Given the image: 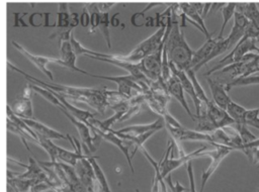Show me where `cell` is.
<instances>
[{
  "instance_id": "obj_8",
  "label": "cell",
  "mask_w": 259,
  "mask_h": 192,
  "mask_svg": "<svg viewBox=\"0 0 259 192\" xmlns=\"http://www.w3.org/2000/svg\"><path fill=\"white\" fill-rule=\"evenodd\" d=\"M59 109L65 114V116L70 120V122L76 127V129H77V131L80 135V138L82 140V145H83V148L85 150V154L89 155L88 152L89 153H94L97 150V148L94 143L93 132H91L92 129L86 123H84L83 121L79 120L74 115H72L67 109H65L63 107H61Z\"/></svg>"
},
{
  "instance_id": "obj_16",
  "label": "cell",
  "mask_w": 259,
  "mask_h": 192,
  "mask_svg": "<svg viewBox=\"0 0 259 192\" xmlns=\"http://www.w3.org/2000/svg\"><path fill=\"white\" fill-rule=\"evenodd\" d=\"M145 95V103L157 114L164 116L168 111V103L170 101V95L159 94L152 92L150 89L143 92Z\"/></svg>"
},
{
  "instance_id": "obj_20",
  "label": "cell",
  "mask_w": 259,
  "mask_h": 192,
  "mask_svg": "<svg viewBox=\"0 0 259 192\" xmlns=\"http://www.w3.org/2000/svg\"><path fill=\"white\" fill-rule=\"evenodd\" d=\"M206 81L209 86L213 102L221 108L227 110V107H228L229 103L232 101V99L228 95V91L226 89V84H223V83L212 80L210 78H207Z\"/></svg>"
},
{
  "instance_id": "obj_2",
  "label": "cell",
  "mask_w": 259,
  "mask_h": 192,
  "mask_svg": "<svg viewBox=\"0 0 259 192\" xmlns=\"http://www.w3.org/2000/svg\"><path fill=\"white\" fill-rule=\"evenodd\" d=\"M165 50L169 62L177 69L187 71L190 68L193 51L188 45L181 25L176 19V15L172 14L167 19V37L165 41Z\"/></svg>"
},
{
  "instance_id": "obj_6",
  "label": "cell",
  "mask_w": 259,
  "mask_h": 192,
  "mask_svg": "<svg viewBox=\"0 0 259 192\" xmlns=\"http://www.w3.org/2000/svg\"><path fill=\"white\" fill-rule=\"evenodd\" d=\"M165 41L155 53L139 62L143 74L150 82L158 81L162 77V58Z\"/></svg>"
},
{
  "instance_id": "obj_4",
  "label": "cell",
  "mask_w": 259,
  "mask_h": 192,
  "mask_svg": "<svg viewBox=\"0 0 259 192\" xmlns=\"http://www.w3.org/2000/svg\"><path fill=\"white\" fill-rule=\"evenodd\" d=\"M174 146H175V143L171 139V145L168 146L167 151H166L164 157L158 163L159 172H160V175H161L162 179H165L168 175H170L174 170H176L180 166H182V165H184V164L194 160L195 158L199 157V154L206 149L205 147H202V148H200V149H198V150H196L194 152L186 154L183 157H178L177 159H174V158H172V156H173L172 150H173Z\"/></svg>"
},
{
  "instance_id": "obj_22",
  "label": "cell",
  "mask_w": 259,
  "mask_h": 192,
  "mask_svg": "<svg viewBox=\"0 0 259 192\" xmlns=\"http://www.w3.org/2000/svg\"><path fill=\"white\" fill-rule=\"evenodd\" d=\"M217 38H207L206 41L196 51L193 52V56H192V60H191V64H190V68L196 73L199 70L200 65L205 61V59L209 56L210 52L212 51L213 46L217 43Z\"/></svg>"
},
{
  "instance_id": "obj_38",
  "label": "cell",
  "mask_w": 259,
  "mask_h": 192,
  "mask_svg": "<svg viewBox=\"0 0 259 192\" xmlns=\"http://www.w3.org/2000/svg\"><path fill=\"white\" fill-rule=\"evenodd\" d=\"M187 175L189 178V192H196L195 190V183H194V175H193V168H192V162H188L186 166Z\"/></svg>"
},
{
  "instance_id": "obj_13",
  "label": "cell",
  "mask_w": 259,
  "mask_h": 192,
  "mask_svg": "<svg viewBox=\"0 0 259 192\" xmlns=\"http://www.w3.org/2000/svg\"><path fill=\"white\" fill-rule=\"evenodd\" d=\"M12 45L21 54L23 55L30 63H32L38 70H40L48 78L49 80L53 81L54 80V76L52 74V72L47 68V65L50 63H57L58 58H52V57H44V56H37V55H33L31 53H29L27 50L24 49V46H22L21 44H19L18 42H16L15 40L11 41Z\"/></svg>"
},
{
  "instance_id": "obj_32",
  "label": "cell",
  "mask_w": 259,
  "mask_h": 192,
  "mask_svg": "<svg viewBox=\"0 0 259 192\" xmlns=\"http://www.w3.org/2000/svg\"><path fill=\"white\" fill-rule=\"evenodd\" d=\"M88 10L90 13V25H89V32H95V29L99 27L101 11L99 9L98 3H89Z\"/></svg>"
},
{
  "instance_id": "obj_11",
  "label": "cell",
  "mask_w": 259,
  "mask_h": 192,
  "mask_svg": "<svg viewBox=\"0 0 259 192\" xmlns=\"http://www.w3.org/2000/svg\"><path fill=\"white\" fill-rule=\"evenodd\" d=\"M33 90L27 86L24 88L22 94L18 96L14 101L11 107L12 111L15 115L20 118H28L31 119L33 117V110H32V103H31V95Z\"/></svg>"
},
{
  "instance_id": "obj_10",
  "label": "cell",
  "mask_w": 259,
  "mask_h": 192,
  "mask_svg": "<svg viewBox=\"0 0 259 192\" xmlns=\"http://www.w3.org/2000/svg\"><path fill=\"white\" fill-rule=\"evenodd\" d=\"M92 131L98 133L102 139H105L106 141L112 143L113 146H115L118 150H120L122 152V154L124 155L125 159H126V162L130 166V169L132 171V173H135V170H134V166H133V162H132V155H130V147L133 146V143L130 141V140H126V139H123L121 137H119L113 129L111 130H100L98 128H95V127H91Z\"/></svg>"
},
{
  "instance_id": "obj_33",
  "label": "cell",
  "mask_w": 259,
  "mask_h": 192,
  "mask_svg": "<svg viewBox=\"0 0 259 192\" xmlns=\"http://www.w3.org/2000/svg\"><path fill=\"white\" fill-rule=\"evenodd\" d=\"M217 39H218V38H217ZM228 50H229V41H228V39H227V38L218 39V40H217V43H215V45L213 46L212 51L210 52L209 56H208V57L205 59V61L200 65L199 69H200L203 65H205L206 63H208L209 61H211L212 59H214L215 57H218V56L224 54L225 52H227Z\"/></svg>"
},
{
  "instance_id": "obj_37",
  "label": "cell",
  "mask_w": 259,
  "mask_h": 192,
  "mask_svg": "<svg viewBox=\"0 0 259 192\" xmlns=\"http://www.w3.org/2000/svg\"><path fill=\"white\" fill-rule=\"evenodd\" d=\"M164 181L166 182L167 186L170 188L171 192H184V191L187 190V189H186L185 187H183L178 181H176L175 183H173V182H172V178H171V174L168 175V176L164 179Z\"/></svg>"
},
{
  "instance_id": "obj_46",
  "label": "cell",
  "mask_w": 259,
  "mask_h": 192,
  "mask_svg": "<svg viewBox=\"0 0 259 192\" xmlns=\"http://www.w3.org/2000/svg\"><path fill=\"white\" fill-rule=\"evenodd\" d=\"M258 192H259V190H258Z\"/></svg>"
},
{
  "instance_id": "obj_1",
  "label": "cell",
  "mask_w": 259,
  "mask_h": 192,
  "mask_svg": "<svg viewBox=\"0 0 259 192\" xmlns=\"http://www.w3.org/2000/svg\"><path fill=\"white\" fill-rule=\"evenodd\" d=\"M7 65L11 70L22 75L29 83H33L40 87L54 90V91L60 93L65 98H70L75 101L84 102V103L90 105L92 108H94L97 112H99L101 114H103L105 108L108 107V105H107V90L108 89L106 87L83 88V87L67 86V85L58 84V83H48L46 81L39 80V79L32 77L31 75L23 72L19 68L12 65L10 62H8Z\"/></svg>"
},
{
  "instance_id": "obj_15",
  "label": "cell",
  "mask_w": 259,
  "mask_h": 192,
  "mask_svg": "<svg viewBox=\"0 0 259 192\" xmlns=\"http://www.w3.org/2000/svg\"><path fill=\"white\" fill-rule=\"evenodd\" d=\"M59 49H60V58H58L57 60V63L58 65H61L71 71H74V72H79L81 74H84V75H87V71H84L80 68L77 67L76 65V60H77V56L72 47V44H71V41L68 40V41H63L60 45H59Z\"/></svg>"
},
{
  "instance_id": "obj_34",
  "label": "cell",
  "mask_w": 259,
  "mask_h": 192,
  "mask_svg": "<svg viewBox=\"0 0 259 192\" xmlns=\"http://www.w3.org/2000/svg\"><path fill=\"white\" fill-rule=\"evenodd\" d=\"M232 128H234L238 134L240 135L242 141L244 145L246 143H249V142H252L254 140H256L258 137H256L251 131L250 129L248 128V125L247 124H241V123H234L232 125Z\"/></svg>"
},
{
  "instance_id": "obj_28",
  "label": "cell",
  "mask_w": 259,
  "mask_h": 192,
  "mask_svg": "<svg viewBox=\"0 0 259 192\" xmlns=\"http://www.w3.org/2000/svg\"><path fill=\"white\" fill-rule=\"evenodd\" d=\"M236 7H237V2H228L225 4V6L222 7V15H223V24L221 26L219 35H218V39H222L223 38V33L224 30L229 22V20L234 17L235 12H236Z\"/></svg>"
},
{
  "instance_id": "obj_42",
  "label": "cell",
  "mask_w": 259,
  "mask_h": 192,
  "mask_svg": "<svg viewBox=\"0 0 259 192\" xmlns=\"http://www.w3.org/2000/svg\"><path fill=\"white\" fill-rule=\"evenodd\" d=\"M212 5V3L211 2H204V7H203V14H202V17L204 18L206 15H207V12H208V10L212 7L211 6Z\"/></svg>"
},
{
  "instance_id": "obj_41",
  "label": "cell",
  "mask_w": 259,
  "mask_h": 192,
  "mask_svg": "<svg viewBox=\"0 0 259 192\" xmlns=\"http://www.w3.org/2000/svg\"><path fill=\"white\" fill-rule=\"evenodd\" d=\"M114 3L112 2H103V3H98V6H99V9L101 12H107L108 9L113 5Z\"/></svg>"
},
{
  "instance_id": "obj_40",
  "label": "cell",
  "mask_w": 259,
  "mask_h": 192,
  "mask_svg": "<svg viewBox=\"0 0 259 192\" xmlns=\"http://www.w3.org/2000/svg\"><path fill=\"white\" fill-rule=\"evenodd\" d=\"M26 13H23L21 17H19V13H14V16H15V23H14V27H18V26H24V27H27L28 25L25 24L22 20V17L25 15Z\"/></svg>"
},
{
  "instance_id": "obj_39",
  "label": "cell",
  "mask_w": 259,
  "mask_h": 192,
  "mask_svg": "<svg viewBox=\"0 0 259 192\" xmlns=\"http://www.w3.org/2000/svg\"><path fill=\"white\" fill-rule=\"evenodd\" d=\"M80 23L83 27H87L88 25H90V13L87 7L83 8V11L80 16Z\"/></svg>"
},
{
  "instance_id": "obj_3",
  "label": "cell",
  "mask_w": 259,
  "mask_h": 192,
  "mask_svg": "<svg viewBox=\"0 0 259 192\" xmlns=\"http://www.w3.org/2000/svg\"><path fill=\"white\" fill-rule=\"evenodd\" d=\"M167 37V21L164 24H161V26L158 28L156 32H154L152 35H150L148 38L140 42L130 54L125 56H119V55H113L114 58L130 62V63H139L146 57L152 55L155 53L161 44L166 40Z\"/></svg>"
},
{
  "instance_id": "obj_23",
  "label": "cell",
  "mask_w": 259,
  "mask_h": 192,
  "mask_svg": "<svg viewBox=\"0 0 259 192\" xmlns=\"http://www.w3.org/2000/svg\"><path fill=\"white\" fill-rule=\"evenodd\" d=\"M163 127H165V121L163 118H158L156 121L151 122V123H147V124H136V125H131V126H126L123 127L119 130H117L119 133H123V134H128V135H141L143 133H146L148 131L154 130V129H162Z\"/></svg>"
},
{
  "instance_id": "obj_27",
  "label": "cell",
  "mask_w": 259,
  "mask_h": 192,
  "mask_svg": "<svg viewBox=\"0 0 259 192\" xmlns=\"http://www.w3.org/2000/svg\"><path fill=\"white\" fill-rule=\"evenodd\" d=\"M96 157H92L90 156L88 158L89 162L91 163L92 167H93V170H94V173H95V177H96V180H97V183L99 185V188L103 191V192H111L110 190V187H109V184L107 182V179L105 177V174L104 172L102 171V169L100 168L99 164L97 163L96 161Z\"/></svg>"
},
{
  "instance_id": "obj_21",
  "label": "cell",
  "mask_w": 259,
  "mask_h": 192,
  "mask_svg": "<svg viewBox=\"0 0 259 192\" xmlns=\"http://www.w3.org/2000/svg\"><path fill=\"white\" fill-rule=\"evenodd\" d=\"M22 120L36 133V134H40L45 137L51 138V139H68L67 134H63L61 132H59L58 130L49 127L48 125L44 124L42 122H39L33 118L28 119V118H22Z\"/></svg>"
},
{
  "instance_id": "obj_5",
  "label": "cell",
  "mask_w": 259,
  "mask_h": 192,
  "mask_svg": "<svg viewBox=\"0 0 259 192\" xmlns=\"http://www.w3.org/2000/svg\"><path fill=\"white\" fill-rule=\"evenodd\" d=\"M214 149L208 152H201L199 154V157L201 156H207L211 159L210 164L208 167L202 172L201 175V183H200V188L198 192H203L205 184L207 183L209 177L215 172V170L219 168L220 164L223 162V160L233 151H235L233 148L228 147V146H223V145H218V143H211Z\"/></svg>"
},
{
  "instance_id": "obj_30",
  "label": "cell",
  "mask_w": 259,
  "mask_h": 192,
  "mask_svg": "<svg viewBox=\"0 0 259 192\" xmlns=\"http://www.w3.org/2000/svg\"><path fill=\"white\" fill-rule=\"evenodd\" d=\"M70 18L71 13L69 12L67 3H59L58 9V20H57V28H68L70 26ZM73 28V27H72Z\"/></svg>"
},
{
  "instance_id": "obj_25",
  "label": "cell",
  "mask_w": 259,
  "mask_h": 192,
  "mask_svg": "<svg viewBox=\"0 0 259 192\" xmlns=\"http://www.w3.org/2000/svg\"><path fill=\"white\" fill-rule=\"evenodd\" d=\"M89 155L81 153V143H78V149L73 152L65 150L61 147L58 148V162H63L72 167H75L76 164L85 158H88Z\"/></svg>"
},
{
  "instance_id": "obj_36",
  "label": "cell",
  "mask_w": 259,
  "mask_h": 192,
  "mask_svg": "<svg viewBox=\"0 0 259 192\" xmlns=\"http://www.w3.org/2000/svg\"><path fill=\"white\" fill-rule=\"evenodd\" d=\"M6 125H7V129H8L9 131H11V132L15 133L16 135H18V137L21 139V141H22L23 145L25 146L26 150H27L28 152H30V149H29V147H28V143H27L26 139H27L28 137L31 138V136H30L27 132H25L23 129H21L18 125H16L13 121H11V120H9V119H7ZM31 139H32V138H31ZM32 140H33V139H32Z\"/></svg>"
},
{
  "instance_id": "obj_14",
  "label": "cell",
  "mask_w": 259,
  "mask_h": 192,
  "mask_svg": "<svg viewBox=\"0 0 259 192\" xmlns=\"http://www.w3.org/2000/svg\"><path fill=\"white\" fill-rule=\"evenodd\" d=\"M169 64H170L171 72L173 74H175L178 77V79L180 80L184 92L186 94H188L190 96V98L192 99V101L194 103V107H195V116H199L201 114V112L204 110V107H203L202 103L200 102V100L198 99V97H197V95L195 93L194 86H193L191 80L189 79V77H188V75L186 74L185 71L177 69L171 62H169Z\"/></svg>"
},
{
  "instance_id": "obj_24",
  "label": "cell",
  "mask_w": 259,
  "mask_h": 192,
  "mask_svg": "<svg viewBox=\"0 0 259 192\" xmlns=\"http://www.w3.org/2000/svg\"><path fill=\"white\" fill-rule=\"evenodd\" d=\"M236 11L242 13L250 23L259 29V7L257 3L254 2H244L237 3Z\"/></svg>"
},
{
  "instance_id": "obj_9",
  "label": "cell",
  "mask_w": 259,
  "mask_h": 192,
  "mask_svg": "<svg viewBox=\"0 0 259 192\" xmlns=\"http://www.w3.org/2000/svg\"><path fill=\"white\" fill-rule=\"evenodd\" d=\"M88 158L80 160L74 168L86 192H97V186L99 185L97 183L93 167Z\"/></svg>"
},
{
  "instance_id": "obj_12",
  "label": "cell",
  "mask_w": 259,
  "mask_h": 192,
  "mask_svg": "<svg viewBox=\"0 0 259 192\" xmlns=\"http://www.w3.org/2000/svg\"><path fill=\"white\" fill-rule=\"evenodd\" d=\"M202 112L207 115V117L211 120L217 129L232 126L235 123L234 119L229 115L227 110L218 106L213 102V100H209V102L205 105L204 111Z\"/></svg>"
},
{
  "instance_id": "obj_31",
  "label": "cell",
  "mask_w": 259,
  "mask_h": 192,
  "mask_svg": "<svg viewBox=\"0 0 259 192\" xmlns=\"http://www.w3.org/2000/svg\"><path fill=\"white\" fill-rule=\"evenodd\" d=\"M185 72H186V74L188 75L189 79L191 80V82H192V84H193V86H194V90H195V93H196L198 99L200 100V102L202 103L203 107L205 108V105L209 102V99H208V97L206 96V94H205L204 90L202 89L201 85L199 84L198 80L196 79L195 72H194L192 69H188V70L185 71ZM203 111H204V110H203Z\"/></svg>"
},
{
  "instance_id": "obj_19",
  "label": "cell",
  "mask_w": 259,
  "mask_h": 192,
  "mask_svg": "<svg viewBox=\"0 0 259 192\" xmlns=\"http://www.w3.org/2000/svg\"><path fill=\"white\" fill-rule=\"evenodd\" d=\"M179 5L184 14L185 19L190 21L192 24H194L195 27H197L206 36V39L210 38L211 33L208 32V30L204 24L202 16L197 12V10L193 6L192 2H182V3H179Z\"/></svg>"
},
{
  "instance_id": "obj_18",
  "label": "cell",
  "mask_w": 259,
  "mask_h": 192,
  "mask_svg": "<svg viewBox=\"0 0 259 192\" xmlns=\"http://www.w3.org/2000/svg\"><path fill=\"white\" fill-rule=\"evenodd\" d=\"M167 88H168L169 94L171 96H173L181 104V106L184 108L186 113L191 117V119L193 121H195V114H193L190 111V108H189V106L187 104V101L185 99V95H184L185 92L183 90L181 82L178 79V77L173 73H172V76L170 77V79L167 82Z\"/></svg>"
},
{
  "instance_id": "obj_17",
  "label": "cell",
  "mask_w": 259,
  "mask_h": 192,
  "mask_svg": "<svg viewBox=\"0 0 259 192\" xmlns=\"http://www.w3.org/2000/svg\"><path fill=\"white\" fill-rule=\"evenodd\" d=\"M249 25V20L240 12H235L234 15V25L232 27V30L227 37L229 41V50L234 49L235 45L243 38L246 29Z\"/></svg>"
},
{
  "instance_id": "obj_35",
  "label": "cell",
  "mask_w": 259,
  "mask_h": 192,
  "mask_svg": "<svg viewBox=\"0 0 259 192\" xmlns=\"http://www.w3.org/2000/svg\"><path fill=\"white\" fill-rule=\"evenodd\" d=\"M109 15L108 12H101V17H100V22H99V29L104 37V40L106 42V45L108 49L111 47V39H110V34H109Z\"/></svg>"
},
{
  "instance_id": "obj_45",
  "label": "cell",
  "mask_w": 259,
  "mask_h": 192,
  "mask_svg": "<svg viewBox=\"0 0 259 192\" xmlns=\"http://www.w3.org/2000/svg\"><path fill=\"white\" fill-rule=\"evenodd\" d=\"M257 4H258V5H259V3H257ZM258 7H259V6H258Z\"/></svg>"
},
{
  "instance_id": "obj_44",
  "label": "cell",
  "mask_w": 259,
  "mask_h": 192,
  "mask_svg": "<svg viewBox=\"0 0 259 192\" xmlns=\"http://www.w3.org/2000/svg\"><path fill=\"white\" fill-rule=\"evenodd\" d=\"M160 188H161V192H167V184L162 178H160Z\"/></svg>"
},
{
  "instance_id": "obj_7",
  "label": "cell",
  "mask_w": 259,
  "mask_h": 192,
  "mask_svg": "<svg viewBox=\"0 0 259 192\" xmlns=\"http://www.w3.org/2000/svg\"><path fill=\"white\" fill-rule=\"evenodd\" d=\"M87 76L98 78V79H105L114 82L117 85V91L124 97L131 99L133 97L132 90L135 89L139 93H143V88L140 85V83L131 75H124V76H103V75H96L92 73H87Z\"/></svg>"
},
{
  "instance_id": "obj_26",
  "label": "cell",
  "mask_w": 259,
  "mask_h": 192,
  "mask_svg": "<svg viewBox=\"0 0 259 192\" xmlns=\"http://www.w3.org/2000/svg\"><path fill=\"white\" fill-rule=\"evenodd\" d=\"M247 111H248V109H246L242 105L234 102L233 100L229 103V105L227 107V112L234 119L235 123L247 124V122H246Z\"/></svg>"
},
{
  "instance_id": "obj_43",
  "label": "cell",
  "mask_w": 259,
  "mask_h": 192,
  "mask_svg": "<svg viewBox=\"0 0 259 192\" xmlns=\"http://www.w3.org/2000/svg\"><path fill=\"white\" fill-rule=\"evenodd\" d=\"M53 190H55L56 192H72L68 187L66 186H58V187H55Z\"/></svg>"
},
{
  "instance_id": "obj_47",
  "label": "cell",
  "mask_w": 259,
  "mask_h": 192,
  "mask_svg": "<svg viewBox=\"0 0 259 192\" xmlns=\"http://www.w3.org/2000/svg\"><path fill=\"white\" fill-rule=\"evenodd\" d=\"M258 167H259V165H258Z\"/></svg>"
},
{
  "instance_id": "obj_29",
  "label": "cell",
  "mask_w": 259,
  "mask_h": 192,
  "mask_svg": "<svg viewBox=\"0 0 259 192\" xmlns=\"http://www.w3.org/2000/svg\"><path fill=\"white\" fill-rule=\"evenodd\" d=\"M37 143L48 153L50 156V161L57 162L58 161V148L59 146L55 145L51 138L45 137L40 134H37Z\"/></svg>"
}]
</instances>
